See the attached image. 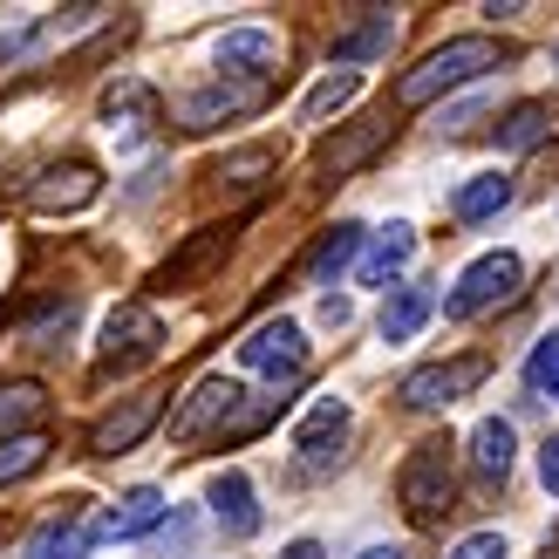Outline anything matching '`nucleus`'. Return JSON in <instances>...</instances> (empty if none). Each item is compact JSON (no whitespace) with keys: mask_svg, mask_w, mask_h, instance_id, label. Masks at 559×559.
<instances>
[{"mask_svg":"<svg viewBox=\"0 0 559 559\" xmlns=\"http://www.w3.org/2000/svg\"><path fill=\"white\" fill-rule=\"evenodd\" d=\"M485 69H498V41L491 35H457V41H443L437 55H424V69H409L396 82V109H424L443 90H457V82L485 75Z\"/></svg>","mask_w":559,"mask_h":559,"instance_id":"obj_1","label":"nucleus"},{"mask_svg":"<svg viewBox=\"0 0 559 559\" xmlns=\"http://www.w3.org/2000/svg\"><path fill=\"white\" fill-rule=\"evenodd\" d=\"M519 287H525V260H519V253H485V260H471V266L457 273V287H451V300H443V314H451V321L491 314V307L519 300Z\"/></svg>","mask_w":559,"mask_h":559,"instance_id":"obj_2","label":"nucleus"},{"mask_svg":"<svg viewBox=\"0 0 559 559\" xmlns=\"http://www.w3.org/2000/svg\"><path fill=\"white\" fill-rule=\"evenodd\" d=\"M96 355H103V369H144V361H157L164 355V321H157V307H144V300H123L117 314L103 321V342H96Z\"/></svg>","mask_w":559,"mask_h":559,"instance_id":"obj_3","label":"nucleus"},{"mask_svg":"<svg viewBox=\"0 0 559 559\" xmlns=\"http://www.w3.org/2000/svg\"><path fill=\"white\" fill-rule=\"evenodd\" d=\"M396 491H403V512L416 525H430L437 512H451V443H416Z\"/></svg>","mask_w":559,"mask_h":559,"instance_id":"obj_4","label":"nucleus"},{"mask_svg":"<svg viewBox=\"0 0 559 559\" xmlns=\"http://www.w3.org/2000/svg\"><path fill=\"white\" fill-rule=\"evenodd\" d=\"M491 376V361L485 355H457V361H430V369H416L403 376V403L409 409H451L457 396H471Z\"/></svg>","mask_w":559,"mask_h":559,"instance_id":"obj_5","label":"nucleus"},{"mask_svg":"<svg viewBox=\"0 0 559 559\" xmlns=\"http://www.w3.org/2000/svg\"><path fill=\"white\" fill-rule=\"evenodd\" d=\"M239 361H246V369H260V376H273V382H294L307 369V334L294 321H266V328H253L239 342Z\"/></svg>","mask_w":559,"mask_h":559,"instance_id":"obj_6","label":"nucleus"},{"mask_svg":"<svg viewBox=\"0 0 559 559\" xmlns=\"http://www.w3.org/2000/svg\"><path fill=\"white\" fill-rule=\"evenodd\" d=\"M239 396H246V389H239L233 376H205V382H199V389H191V396L178 403L171 437H178V443H199L205 430L226 424V416H239Z\"/></svg>","mask_w":559,"mask_h":559,"instance_id":"obj_7","label":"nucleus"},{"mask_svg":"<svg viewBox=\"0 0 559 559\" xmlns=\"http://www.w3.org/2000/svg\"><path fill=\"white\" fill-rule=\"evenodd\" d=\"M212 62H218V82L226 75H266L273 62H280V35L273 27H226V35L212 41Z\"/></svg>","mask_w":559,"mask_h":559,"instance_id":"obj_8","label":"nucleus"},{"mask_svg":"<svg viewBox=\"0 0 559 559\" xmlns=\"http://www.w3.org/2000/svg\"><path fill=\"white\" fill-rule=\"evenodd\" d=\"M205 506H212L218 525H226V539H253L260 533V491H253L246 471H218L205 485Z\"/></svg>","mask_w":559,"mask_h":559,"instance_id":"obj_9","label":"nucleus"},{"mask_svg":"<svg viewBox=\"0 0 559 559\" xmlns=\"http://www.w3.org/2000/svg\"><path fill=\"white\" fill-rule=\"evenodd\" d=\"M103 191V178L90 171V164H55V171L35 178V191H27V205L35 212H82Z\"/></svg>","mask_w":559,"mask_h":559,"instance_id":"obj_10","label":"nucleus"},{"mask_svg":"<svg viewBox=\"0 0 559 559\" xmlns=\"http://www.w3.org/2000/svg\"><path fill=\"white\" fill-rule=\"evenodd\" d=\"M409 260H416V233L396 218V226H382V233L369 239V253L355 260V287H389V280H396Z\"/></svg>","mask_w":559,"mask_h":559,"instance_id":"obj_11","label":"nucleus"},{"mask_svg":"<svg viewBox=\"0 0 559 559\" xmlns=\"http://www.w3.org/2000/svg\"><path fill=\"white\" fill-rule=\"evenodd\" d=\"M260 96H266V82H239V90H233V82H218V90H199V96L178 103V123L185 130H212L218 117H246Z\"/></svg>","mask_w":559,"mask_h":559,"instance_id":"obj_12","label":"nucleus"},{"mask_svg":"<svg viewBox=\"0 0 559 559\" xmlns=\"http://www.w3.org/2000/svg\"><path fill=\"white\" fill-rule=\"evenodd\" d=\"M342 437H348V403L342 396H321L314 409L300 416V430H294V451L307 464H328L334 451H342Z\"/></svg>","mask_w":559,"mask_h":559,"instance_id":"obj_13","label":"nucleus"},{"mask_svg":"<svg viewBox=\"0 0 559 559\" xmlns=\"http://www.w3.org/2000/svg\"><path fill=\"white\" fill-rule=\"evenodd\" d=\"M389 136H396V123H355V130H342V136H328V144H321V171L328 178H348V171H361V164H369L382 144H389Z\"/></svg>","mask_w":559,"mask_h":559,"instance_id":"obj_14","label":"nucleus"},{"mask_svg":"<svg viewBox=\"0 0 559 559\" xmlns=\"http://www.w3.org/2000/svg\"><path fill=\"white\" fill-rule=\"evenodd\" d=\"M151 424H157V396H130L123 409H109L103 424L90 430V451H96V457H123V451H130V443L144 437Z\"/></svg>","mask_w":559,"mask_h":559,"instance_id":"obj_15","label":"nucleus"},{"mask_svg":"<svg viewBox=\"0 0 559 559\" xmlns=\"http://www.w3.org/2000/svg\"><path fill=\"white\" fill-rule=\"evenodd\" d=\"M103 130L117 136V144H136V136H144L151 123H157V96L144 90V82H117V90H109V103H103Z\"/></svg>","mask_w":559,"mask_h":559,"instance_id":"obj_16","label":"nucleus"},{"mask_svg":"<svg viewBox=\"0 0 559 559\" xmlns=\"http://www.w3.org/2000/svg\"><path fill=\"white\" fill-rule=\"evenodd\" d=\"M157 519H164V491H157V485H136V491H123L117 506L103 512L96 539H136V533H151Z\"/></svg>","mask_w":559,"mask_h":559,"instance_id":"obj_17","label":"nucleus"},{"mask_svg":"<svg viewBox=\"0 0 559 559\" xmlns=\"http://www.w3.org/2000/svg\"><path fill=\"white\" fill-rule=\"evenodd\" d=\"M430 314H437L430 287H396V294L382 300V342H416Z\"/></svg>","mask_w":559,"mask_h":559,"instance_id":"obj_18","label":"nucleus"},{"mask_svg":"<svg viewBox=\"0 0 559 559\" xmlns=\"http://www.w3.org/2000/svg\"><path fill=\"white\" fill-rule=\"evenodd\" d=\"M512 457H519L512 424H506V416H485V424L471 430V464H478V478H506Z\"/></svg>","mask_w":559,"mask_h":559,"instance_id":"obj_19","label":"nucleus"},{"mask_svg":"<svg viewBox=\"0 0 559 559\" xmlns=\"http://www.w3.org/2000/svg\"><path fill=\"white\" fill-rule=\"evenodd\" d=\"M82 552H90V539H82V519H75V506H62L35 539H27L21 559H82Z\"/></svg>","mask_w":559,"mask_h":559,"instance_id":"obj_20","label":"nucleus"},{"mask_svg":"<svg viewBox=\"0 0 559 559\" xmlns=\"http://www.w3.org/2000/svg\"><path fill=\"white\" fill-rule=\"evenodd\" d=\"M512 205V178H498V171H485V178H471V185H457V199H451V212L464 218V226H478V218H491V212H506Z\"/></svg>","mask_w":559,"mask_h":559,"instance_id":"obj_21","label":"nucleus"},{"mask_svg":"<svg viewBox=\"0 0 559 559\" xmlns=\"http://www.w3.org/2000/svg\"><path fill=\"white\" fill-rule=\"evenodd\" d=\"M355 96H361V75H355V69H342V75H321L314 90L300 96V123H328L334 109H348Z\"/></svg>","mask_w":559,"mask_h":559,"instance_id":"obj_22","label":"nucleus"},{"mask_svg":"<svg viewBox=\"0 0 559 559\" xmlns=\"http://www.w3.org/2000/svg\"><path fill=\"white\" fill-rule=\"evenodd\" d=\"M389 41H396V21L382 8H369V21H361L355 35L334 41V62H376V55H389Z\"/></svg>","mask_w":559,"mask_h":559,"instance_id":"obj_23","label":"nucleus"},{"mask_svg":"<svg viewBox=\"0 0 559 559\" xmlns=\"http://www.w3.org/2000/svg\"><path fill=\"white\" fill-rule=\"evenodd\" d=\"M218 253H226V233H199V239H185V253H178V260H164V287H191L199 273H212Z\"/></svg>","mask_w":559,"mask_h":559,"instance_id":"obj_24","label":"nucleus"},{"mask_svg":"<svg viewBox=\"0 0 559 559\" xmlns=\"http://www.w3.org/2000/svg\"><path fill=\"white\" fill-rule=\"evenodd\" d=\"M41 464H48V437L41 430H21V437L0 443V485L27 478V471H41Z\"/></svg>","mask_w":559,"mask_h":559,"instance_id":"obj_25","label":"nucleus"},{"mask_svg":"<svg viewBox=\"0 0 559 559\" xmlns=\"http://www.w3.org/2000/svg\"><path fill=\"white\" fill-rule=\"evenodd\" d=\"M355 253H361V226H334V233L314 246V253H307V273H314V280H328V273H342Z\"/></svg>","mask_w":559,"mask_h":559,"instance_id":"obj_26","label":"nucleus"},{"mask_svg":"<svg viewBox=\"0 0 559 559\" xmlns=\"http://www.w3.org/2000/svg\"><path fill=\"white\" fill-rule=\"evenodd\" d=\"M525 389L539 403H559V334H539V348L525 355Z\"/></svg>","mask_w":559,"mask_h":559,"instance_id":"obj_27","label":"nucleus"},{"mask_svg":"<svg viewBox=\"0 0 559 559\" xmlns=\"http://www.w3.org/2000/svg\"><path fill=\"white\" fill-rule=\"evenodd\" d=\"M546 123H552L546 103H519L512 117H506V130H498V144H506V151H533L539 136H546Z\"/></svg>","mask_w":559,"mask_h":559,"instance_id":"obj_28","label":"nucleus"},{"mask_svg":"<svg viewBox=\"0 0 559 559\" xmlns=\"http://www.w3.org/2000/svg\"><path fill=\"white\" fill-rule=\"evenodd\" d=\"M273 164H280V157H273L266 144H246V151H233L226 164H218V178H226V185H260Z\"/></svg>","mask_w":559,"mask_h":559,"instance_id":"obj_29","label":"nucleus"},{"mask_svg":"<svg viewBox=\"0 0 559 559\" xmlns=\"http://www.w3.org/2000/svg\"><path fill=\"white\" fill-rule=\"evenodd\" d=\"M41 409V389H27V382H14V389H0V430H14V424H27V416Z\"/></svg>","mask_w":559,"mask_h":559,"instance_id":"obj_30","label":"nucleus"},{"mask_svg":"<svg viewBox=\"0 0 559 559\" xmlns=\"http://www.w3.org/2000/svg\"><path fill=\"white\" fill-rule=\"evenodd\" d=\"M451 559H512V552H506V539H498V533H471Z\"/></svg>","mask_w":559,"mask_h":559,"instance_id":"obj_31","label":"nucleus"},{"mask_svg":"<svg viewBox=\"0 0 559 559\" xmlns=\"http://www.w3.org/2000/svg\"><path fill=\"white\" fill-rule=\"evenodd\" d=\"M539 485L559 498V437H546V443H539Z\"/></svg>","mask_w":559,"mask_h":559,"instance_id":"obj_32","label":"nucleus"},{"mask_svg":"<svg viewBox=\"0 0 559 559\" xmlns=\"http://www.w3.org/2000/svg\"><path fill=\"white\" fill-rule=\"evenodd\" d=\"M348 314H355V307H348L342 294H321V321H328V328H348Z\"/></svg>","mask_w":559,"mask_h":559,"instance_id":"obj_33","label":"nucleus"},{"mask_svg":"<svg viewBox=\"0 0 559 559\" xmlns=\"http://www.w3.org/2000/svg\"><path fill=\"white\" fill-rule=\"evenodd\" d=\"M280 559H321V539H294V546L280 552Z\"/></svg>","mask_w":559,"mask_h":559,"instance_id":"obj_34","label":"nucleus"},{"mask_svg":"<svg viewBox=\"0 0 559 559\" xmlns=\"http://www.w3.org/2000/svg\"><path fill=\"white\" fill-rule=\"evenodd\" d=\"M361 559H403L396 546H369V552H361Z\"/></svg>","mask_w":559,"mask_h":559,"instance_id":"obj_35","label":"nucleus"}]
</instances>
